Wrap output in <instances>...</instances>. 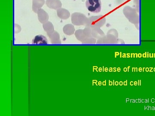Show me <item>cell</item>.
Segmentation results:
<instances>
[{"label":"cell","instance_id":"cell-1","mask_svg":"<svg viewBox=\"0 0 155 116\" xmlns=\"http://www.w3.org/2000/svg\"><path fill=\"white\" fill-rule=\"evenodd\" d=\"M101 0H87L86 7L88 11L92 13H98L101 10Z\"/></svg>","mask_w":155,"mask_h":116},{"label":"cell","instance_id":"cell-2","mask_svg":"<svg viewBox=\"0 0 155 116\" xmlns=\"http://www.w3.org/2000/svg\"><path fill=\"white\" fill-rule=\"evenodd\" d=\"M32 44L35 45L48 44V40L46 37L42 35H37L32 40Z\"/></svg>","mask_w":155,"mask_h":116},{"label":"cell","instance_id":"cell-3","mask_svg":"<svg viewBox=\"0 0 155 116\" xmlns=\"http://www.w3.org/2000/svg\"><path fill=\"white\" fill-rule=\"evenodd\" d=\"M109 86H112L113 85V82L111 81L110 80H109Z\"/></svg>","mask_w":155,"mask_h":116},{"label":"cell","instance_id":"cell-4","mask_svg":"<svg viewBox=\"0 0 155 116\" xmlns=\"http://www.w3.org/2000/svg\"><path fill=\"white\" fill-rule=\"evenodd\" d=\"M127 80H126V81H125V82H124V83H123V84H124V86H127Z\"/></svg>","mask_w":155,"mask_h":116},{"label":"cell","instance_id":"cell-5","mask_svg":"<svg viewBox=\"0 0 155 116\" xmlns=\"http://www.w3.org/2000/svg\"><path fill=\"white\" fill-rule=\"evenodd\" d=\"M109 71L110 72H113V69L112 68H110L109 69Z\"/></svg>","mask_w":155,"mask_h":116},{"label":"cell","instance_id":"cell-6","mask_svg":"<svg viewBox=\"0 0 155 116\" xmlns=\"http://www.w3.org/2000/svg\"><path fill=\"white\" fill-rule=\"evenodd\" d=\"M119 84L120 85V86H122L123 85V83L122 82V81H120V82H119Z\"/></svg>","mask_w":155,"mask_h":116},{"label":"cell","instance_id":"cell-7","mask_svg":"<svg viewBox=\"0 0 155 116\" xmlns=\"http://www.w3.org/2000/svg\"><path fill=\"white\" fill-rule=\"evenodd\" d=\"M121 68H117V72H121Z\"/></svg>","mask_w":155,"mask_h":116},{"label":"cell","instance_id":"cell-8","mask_svg":"<svg viewBox=\"0 0 155 116\" xmlns=\"http://www.w3.org/2000/svg\"><path fill=\"white\" fill-rule=\"evenodd\" d=\"M119 84V83L118 82V81H116V82L115 83V85H116V86H118Z\"/></svg>","mask_w":155,"mask_h":116},{"label":"cell","instance_id":"cell-9","mask_svg":"<svg viewBox=\"0 0 155 116\" xmlns=\"http://www.w3.org/2000/svg\"><path fill=\"white\" fill-rule=\"evenodd\" d=\"M134 72H137V68H134Z\"/></svg>","mask_w":155,"mask_h":116},{"label":"cell","instance_id":"cell-10","mask_svg":"<svg viewBox=\"0 0 155 116\" xmlns=\"http://www.w3.org/2000/svg\"><path fill=\"white\" fill-rule=\"evenodd\" d=\"M123 70H124V72H126L127 71V69L126 68H124V69H123Z\"/></svg>","mask_w":155,"mask_h":116},{"label":"cell","instance_id":"cell-11","mask_svg":"<svg viewBox=\"0 0 155 116\" xmlns=\"http://www.w3.org/2000/svg\"><path fill=\"white\" fill-rule=\"evenodd\" d=\"M134 84L135 86H137V81H135V82L134 83Z\"/></svg>","mask_w":155,"mask_h":116},{"label":"cell","instance_id":"cell-12","mask_svg":"<svg viewBox=\"0 0 155 116\" xmlns=\"http://www.w3.org/2000/svg\"><path fill=\"white\" fill-rule=\"evenodd\" d=\"M130 85H131V86H133L134 85V82L133 81H131V82H130Z\"/></svg>","mask_w":155,"mask_h":116},{"label":"cell","instance_id":"cell-13","mask_svg":"<svg viewBox=\"0 0 155 116\" xmlns=\"http://www.w3.org/2000/svg\"><path fill=\"white\" fill-rule=\"evenodd\" d=\"M113 70H114V72H116V71H117L116 68H114V69H113Z\"/></svg>","mask_w":155,"mask_h":116},{"label":"cell","instance_id":"cell-14","mask_svg":"<svg viewBox=\"0 0 155 116\" xmlns=\"http://www.w3.org/2000/svg\"><path fill=\"white\" fill-rule=\"evenodd\" d=\"M108 71H109V69H108V68H105V71L106 72H107Z\"/></svg>","mask_w":155,"mask_h":116},{"label":"cell","instance_id":"cell-15","mask_svg":"<svg viewBox=\"0 0 155 116\" xmlns=\"http://www.w3.org/2000/svg\"><path fill=\"white\" fill-rule=\"evenodd\" d=\"M106 81H104V82H103V85H104V86H106Z\"/></svg>","mask_w":155,"mask_h":116},{"label":"cell","instance_id":"cell-16","mask_svg":"<svg viewBox=\"0 0 155 116\" xmlns=\"http://www.w3.org/2000/svg\"><path fill=\"white\" fill-rule=\"evenodd\" d=\"M125 54L124 53V54L123 55V56H122V57L123 58H125L126 57V55H125Z\"/></svg>","mask_w":155,"mask_h":116},{"label":"cell","instance_id":"cell-17","mask_svg":"<svg viewBox=\"0 0 155 116\" xmlns=\"http://www.w3.org/2000/svg\"><path fill=\"white\" fill-rule=\"evenodd\" d=\"M139 72H141L142 71V69L141 68H139Z\"/></svg>","mask_w":155,"mask_h":116},{"label":"cell","instance_id":"cell-18","mask_svg":"<svg viewBox=\"0 0 155 116\" xmlns=\"http://www.w3.org/2000/svg\"><path fill=\"white\" fill-rule=\"evenodd\" d=\"M116 53V54L117 53V52H116V53ZM117 55H118V56L119 55V53L117 52ZM116 56H117V55L116 54V56H115V57H116Z\"/></svg>","mask_w":155,"mask_h":116},{"label":"cell","instance_id":"cell-19","mask_svg":"<svg viewBox=\"0 0 155 116\" xmlns=\"http://www.w3.org/2000/svg\"><path fill=\"white\" fill-rule=\"evenodd\" d=\"M129 55H130V54H127V57L129 58L130 57V56Z\"/></svg>","mask_w":155,"mask_h":116},{"label":"cell","instance_id":"cell-20","mask_svg":"<svg viewBox=\"0 0 155 116\" xmlns=\"http://www.w3.org/2000/svg\"><path fill=\"white\" fill-rule=\"evenodd\" d=\"M132 102L133 103L135 102V101H134V100H132Z\"/></svg>","mask_w":155,"mask_h":116},{"label":"cell","instance_id":"cell-21","mask_svg":"<svg viewBox=\"0 0 155 116\" xmlns=\"http://www.w3.org/2000/svg\"><path fill=\"white\" fill-rule=\"evenodd\" d=\"M126 101H129V98H127V99H126Z\"/></svg>","mask_w":155,"mask_h":116},{"label":"cell","instance_id":"cell-22","mask_svg":"<svg viewBox=\"0 0 155 116\" xmlns=\"http://www.w3.org/2000/svg\"><path fill=\"white\" fill-rule=\"evenodd\" d=\"M99 85H101V82H99Z\"/></svg>","mask_w":155,"mask_h":116},{"label":"cell","instance_id":"cell-23","mask_svg":"<svg viewBox=\"0 0 155 116\" xmlns=\"http://www.w3.org/2000/svg\"><path fill=\"white\" fill-rule=\"evenodd\" d=\"M121 53H120V57H122V55H121Z\"/></svg>","mask_w":155,"mask_h":116},{"label":"cell","instance_id":"cell-24","mask_svg":"<svg viewBox=\"0 0 155 116\" xmlns=\"http://www.w3.org/2000/svg\"><path fill=\"white\" fill-rule=\"evenodd\" d=\"M130 66H128V72H129V68H130Z\"/></svg>","mask_w":155,"mask_h":116},{"label":"cell","instance_id":"cell-25","mask_svg":"<svg viewBox=\"0 0 155 116\" xmlns=\"http://www.w3.org/2000/svg\"><path fill=\"white\" fill-rule=\"evenodd\" d=\"M136 102H138V101H137V99L136 100Z\"/></svg>","mask_w":155,"mask_h":116},{"label":"cell","instance_id":"cell-26","mask_svg":"<svg viewBox=\"0 0 155 116\" xmlns=\"http://www.w3.org/2000/svg\"><path fill=\"white\" fill-rule=\"evenodd\" d=\"M134 68H132V72H134Z\"/></svg>","mask_w":155,"mask_h":116},{"label":"cell","instance_id":"cell-27","mask_svg":"<svg viewBox=\"0 0 155 116\" xmlns=\"http://www.w3.org/2000/svg\"><path fill=\"white\" fill-rule=\"evenodd\" d=\"M113 85H114H114H115V83H114H114H113Z\"/></svg>","mask_w":155,"mask_h":116},{"label":"cell","instance_id":"cell-28","mask_svg":"<svg viewBox=\"0 0 155 116\" xmlns=\"http://www.w3.org/2000/svg\"><path fill=\"white\" fill-rule=\"evenodd\" d=\"M133 55H134V57H135V54H133Z\"/></svg>","mask_w":155,"mask_h":116}]
</instances>
